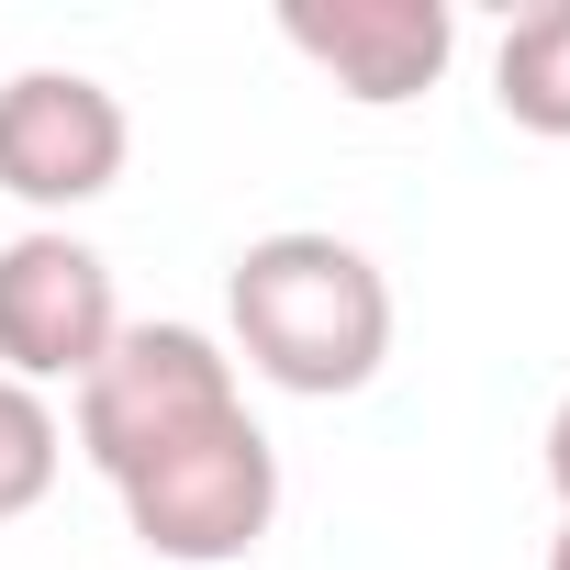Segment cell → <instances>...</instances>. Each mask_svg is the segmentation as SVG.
I'll return each instance as SVG.
<instances>
[{"mask_svg": "<svg viewBox=\"0 0 570 570\" xmlns=\"http://www.w3.org/2000/svg\"><path fill=\"white\" fill-rule=\"evenodd\" d=\"M224 347L303 403H347L392 358V279L370 246L325 224H279L224 268Z\"/></svg>", "mask_w": 570, "mask_h": 570, "instance_id": "obj_1", "label": "cell"}, {"mask_svg": "<svg viewBox=\"0 0 570 570\" xmlns=\"http://www.w3.org/2000/svg\"><path fill=\"white\" fill-rule=\"evenodd\" d=\"M112 492H124L135 548H157L179 570H235L268 537V514H279V448L257 436V414H224V425H202L190 448L146 459Z\"/></svg>", "mask_w": 570, "mask_h": 570, "instance_id": "obj_3", "label": "cell"}, {"mask_svg": "<svg viewBox=\"0 0 570 570\" xmlns=\"http://www.w3.org/2000/svg\"><path fill=\"white\" fill-rule=\"evenodd\" d=\"M57 470H68V425H57V403L23 392V381H0V525H23V514L57 492Z\"/></svg>", "mask_w": 570, "mask_h": 570, "instance_id": "obj_8", "label": "cell"}, {"mask_svg": "<svg viewBox=\"0 0 570 570\" xmlns=\"http://www.w3.org/2000/svg\"><path fill=\"white\" fill-rule=\"evenodd\" d=\"M548 570H570V514H559V537H548Z\"/></svg>", "mask_w": 570, "mask_h": 570, "instance_id": "obj_10", "label": "cell"}, {"mask_svg": "<svg viewBox=\"0 0 570 570\" xmlns=\"http://www.w3.org/2000/svg\"><path fill=\"white\" fill-rule=\"evenodd\" d=\"M124 336V303H112V257L68 224H23L0 246V381L23 392H79L101 370V347Z\"/></svg>", "mask_w": 570, "mask_h": 570, "instance_id": "obj_4", "label": "cell"}, {"mask_svg": "<svg viewBox=\"0 0 570 570\" xmlns=\"http://www.w3.org/2000/svg\"><path fill=\"white\" fill-rule=\"evenodd\" d=\"M548 492H559V514H570V392H559V414H548Z\"/></svg>", "mask_w": 570, "mask_h": 570, "instance_id": "obj_9", "label": "cell"}, {"mask_svg": "<svg viewBox=\"0 0 570 570\" xmlns=\"http://www.w3.org/2000/svg\"><path fill=\"white\" fill-rule=\"evenodd\" d=\"M224 414H246V381H235L224 336H202V325H124L101 347V370L79 381V459L101 481H135L146 459L190 448Z\"/></svg>", "mask_w": 570, "mask_h": 570, "instance_id": "obj_2", "label": "cell"}, {"mask_svg": "<svg viewBox=\"0 0 570 570\" xmlns=\"http://www.w3.org/2000/svg\"><path fill=\"white\" fill-rule=\"evenodd\" d=\"M124 157H135V112L90 68H12L0 79V190L23 213H46V224L90 213L124 179Z\"/></svg>", "mask_w": 570, "mask_h": 570, "instance_id": "obj_5", "label": "cell"}, {"mask_svg": "<svg viewBox=\"0 0 570 570\" xmlns=\"http://www.w3.org/2000/svg\"><path fill=\"white\" fill-rule=\"evenodd\" d=\"M492 101H503L514 135L570 146V0H537V12L503 23V46H492Z\"/></svg>", "mask_w": 570, "mask_h": 570, "instance_id": "obj_7", "label": "cell"}, {"mask_svg": "<svg viewBox=\"0 0 570 570\" xmlns=\"http://www.w3.org/2000/svg\"><path fill=\"white\" fill-rule=\"evenodd\" d=\"M279 46L303 68H325L336 101L358 112H403L448 79L459 57V12L448 0H279Z\"/></svg>", "mask_w": 570, "mask_h": 570, "instance_id": "obj_6", "label": "cell"}]
</instances>
